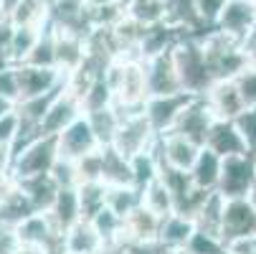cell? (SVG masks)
Here are the masks:
<instances>
[{
  "instance_id": "6da1fadb",
  "label": "cell",
  "mask_w": 256,
  "mask_h": 254,
  "mask_svg": "<svg viewBox=\"0 0 256 254\" xmlns=\"http://www.w3.org/2000/svg\"><path fill=\"white\" fill-rule=\"evenodd\" d=\"M104 79L114 94V107L122 115L142 110L144 102L150 99L148 71L142 59H114L106 66Z\"/></svg>"
},
{
  "instance_id": "7a4b0ae2",
  "label": "cell",
  "mask_w": 256,
  "mask_h": 254,
  "mask_svg": "<svg viewBox=\"0 0 256 254\" xmlns=\"http://www.w3.org/2000/svg\"><path fill=\"white\" fill-rule=\"evenodd\" d=\"M172 61L180 77V87L190 97H206V92L216 84V77L208 66L198 36H182L172 46Z\"/></svg>"
},
{
  "instance_id": "3957f363",
  "label": "cell",
  "mask_w": 256,
  "mask_h": 254,
  "mask_svg": "<svg viewBox=\"0 0 256 254\" xmlns=\"http://www.w3.org/2000/svg\"><path fill=\"white\" fill-rule=\"evenodd\" d=\"M198 39H200L203 54L208 59V66L213 71L216 82H221V79H236L241 71L251 64L246 46L226 39V36L218 33L216 28L208 31V33H203V36H198Z\"/></svg>"
},
{
  "instance_id": "277c9868",
  "label": "cell",
  "mask_w": 256,
  "mask_h": 254,
  "mask_svg": "<svg viewBox=\"0 0 256 254\" xmlns=\"http://www.w3.org/2000/svg\"><path fill=\"white\" fill-rule=\"evenodd\" d=\"M58 160V142L56 137H36L28 145L16 150V160H13V178L16 180H28V178H38V175H48L54 170Z\"/></svg>"
},
{
  "instance_id": "5b68a950",
  "label": "cell",
  "mask_w": 256,
  "mask_h": 254,
  "mask_svg": "<svg viewBox=\"0 0 256 254\" xmlns=\"http://www.w3.org/2000/svg\"><path fill=\"white\" fill-rule=\"evenodd\" d=\"M158 142V132L152 130V125L148 122L142 110L137 112H127L122 115V122H120V130L114 135V142L109 148H114L122 158L132 160L137 158L140 153H148L155 148Z\"/></svg>"
},
{
  "instance_id": "8992f818",
  "label": "cell",
  "mask_w": 256,
  "mask_h": 254,
  "mask_svg": "<svg viewBox=\"0 0 256 254\" xmlns=\"http://www.w3.org/2000/svg\"><path fill=\"white\" fill-rule=\"evenodd\" d=\"M256 186V153H244L224 160L218 188L226 198H248Z\"/></svg>"
},
{
  "instance_id": "52a82bcc",
  "label": "cell",
  "mask_w": 256,
  "mask_h": 254,
  "mask_svg": "<svg viewBox=\"0 0 256 254\" xmlns=\"http://www.w3.org/2000/svg\"><path fill=\"white\" fill-rule=\"evenodd\" d=\"M216 31L224 33L226 39L246 46L251 36L256 33V3L246 0H228L224 13L216 21Z\"/></svg>"
},
{
  "instance_id": "ba28073f",
  "label": "cell",
  "mask_w": 256,
  "mask_h": 254,
  "mask_svg": "<svg viewBox=\"0 0 256 254\" xmlns=\"http://www.w3.org/2000/svg\"><path fill=\"white\" fill-rule=\"evenodd\" d=\"M155 155L160 160L162 168H175V170H186L190 173L198 155H200V145L188 140V137H182L178 132H165V135H158V142H155Z\"/></svg>"
},
{
  "instance_id": "9c48e42d",
  "label": "cell",
  "mask_w": 256,
  "mask_h": 254,
  "mask_svg": "<svg viewBox=\"0 0 256 254\" xmlns=\"http://www.w3.org/2000/svg\"><path fill=\"white\" fill-rule=\"evenodd\" d=\"M56 142H58V158L61 160H71V163H76V160L102 150V145H99V140H96V135H94V130H92L89 120H86V115H82L74 125H68L56 137Z\"/></svg>"
},
{
  "instance_id": "30bf717a",
  "label": "cell",
  "mask_w": 256,
  "mask_h": 254,
  "mask_svg": "<svg viewBox=\"0 0 256 254\" xmlns=\"http://www.w3.org/2000/svg\"><path fill=\"white\" fill-rule=\"evenodd\" d=\"M18 69V87H20V102L23 99H36L44 94H54L64 89L66 77L58 69L51 66H33V64H20Z\"/></svg>"
},
{
  "instance_id": "8fae6325",
  "label": "cell",
  "mask_w": 256,
  "mask_h": 254,
  "mask_svg": "<svg viewBox=\"0 0 256 254\" xmlns=\"http://www.w3.org/2000/svg\"><path fill=\"white\" fill-rule=\"evenodd\" d=\"M196 97L180 92V94H168V97H150L148 102H144L142 112L144 117H148V122L152 125V130L158 135H165L175 127V122L180 120L182 110L193 102Z\"/></svg>"
},
{
  "instance_id": "7c38bea8",
  "label": "cell",
  "mask_w": 256,
  "mask_h": 254,
  "mask_svg": "<svg viewBox=\"0 0 256 254\" xmlns=\"http://www.w3.org/2000/svg\"><path fill=\"white\" fill-rule=\"evenodd\" d=\"M160 226L162 219L155 216L148 206H137L127 219H124V229H122V244L127 249H137V246H152L160 239Z\"/></svg>"
},
{
  "instance_id": "4fadbf2b",
  "label": "cell",
  "mask_w": 256,
  "mask_h": 254,
  "mask_svg": "<svg viewBox=\"0 0 256 254\" xmlns=\"http://www.w3.org/2000/svg\"><path fill=\"white\" fill-rule=\"evenodd\" d=\"M244 236H256V208L248 198H228L221 224V241H234Z\"/></svg>"
},
{
  "instance_id": "5bb4252c",
  "label": "cell",
  "mask_w": 256,
  "mask_h": 254,
  "mask_svg": "<svg viewBox=\"0 0 256 254\" xmlns=\"http://www.w3.org/2000/svg\"><path fill=\"white\" fill-rule=\"evenodd\" d=\"M82 115H84L82 102L71 94V92L66 89V84H64V89L58 92V97L54 99V104L48 107V112H46V117H44L38 132L46 135V137H58L68 125H74Z\"/></svg>"
},
{
  "instance_id": "9a60e30c",
  "label": "cell",
  "mask_w": 256,
  "mask_h": 254,
  "mask_svg": "<svg viewBox=\"0 0 256 254\" xmlns=\"http://www.w3.org/2000/svg\"><path fill=\"white\" fill-rule=\"evenodd\" d=\"M213 122H216V117H213V112H210V107L206 104V99H203V97H196V99L186 107V110H182V115H180V120L175 122L172 132H178V135H182V137L198 142L200 148H203L206 140H208V132H210V127H213Z\"/></svg>"
},
{
  "instance_id": "2e32d148",
  "label": "cell",
  "mask_w": 256,
  "mask_h": 254,
  "mask_svg": "<svg viewBox=\"0 0 256 254\" xmlns=\"http://www.w3.org/2000/svg\"><path fill=\"white\" fill-rule=\"evenodd\" d=\"M144 71H148V92L150 97H168V94H180V77L172 61V54H162L155 59L144 61Z\"/></svg>"
},
{
  "instance_id": "e0dca14e",
  "label": "cell",
  "mask_w": 256,
  "mask_h": 254,
  "mask_svg": "<svg viewBox=\"0 0 256 254\" xmlns=\"http://www.w3.org/2000/svg\"><path fill=\"white\" fill-rule=\"evenodd\" d=\"M206 104L210 107V112L216 120H236L244 110H246V104L234 84V79H221V82H216L208 92H206Z\"/></svg>"
},
{
  "instance_id": "ac0fdd59",
  "label": "cell",
  "mask_w": 256,
  "mask_h": 254,
  "mask_svg": "<svg viewBox=\"0 0 256 254\" xmlns=\"http://www.w3.org/2000/svg\"><path fill=\"white\" fill-rule=\"evenodd\" d=\"M16 231H18V239L23 244H41V246H48L51 251L61 254V234L54 226V221L48 219L46 211L30 213Z\"/></svg>"
},
{
  "instance_id": "d6986e66",
  "label": "cell",
  "mask_w": 256,
  "mask_h": 254,
  "mask_svg": "<svg viewBox=\"0 0 256 254\" xmlns=\"http://www.w3.org/2000/svg\"><path fill=\"white\" fill-rule=\"evenodd\" d=\"M203 148L213 150L218 158H234V155H244V153H251L246 148V142L241 137V132L236 130L234 120H216L210 132H208V140Z\"/></svg>"
},
{
  "instance_id": "ffe728a7",
  "label": "cell",
  "mask_w": 256,
  "mask_h": 254,
  "mask_svg": "<svg viewBox=\"0 0 256 254\" xmlns=\"http://www.w3.org/2000/svg\"><path fill=\"white\" fill-rule=\"evenodd\" d=\"M165 23H170L186 36L208 33L198 13V0H165Z\"/></svg>"
},
{
  "instance_id": "44dd1931",
  "label": "cell",
  "mask_w": 256,
  "mask_h": 254,
  "mask_svg": "<svg viewBox=\"0 0 256 254\" xmlns=\"http://www.w3.org/2000/svg\"><path fill=\"white\" fill-rule=\"evenodd\" d=\"M46 213H48V219L54 221V226L58 229L61 236H64L71 226H76L79 221H84L76 188H61L58 196H56V201H54V206H51Z\"/></svg>"
},
{
  "instance_id": "7402d4cb",
  "label": "cell",
  "mask_w": 256,
  "mask_h": 254,
  "mask_svg": "<svg viewBox=\"0 0 256 254\" xmlns=\"http://www.w3.org/2000/svg\"><path fill=\"white\" fill-rule=\"evenodd\" d=\"M182 36L186 33H180L170 23H158V26L144 28L142 44H140V59L148 61V59H155V56H162V54L172 51V46L182 39Z\"/></svg>"
},
{
  "instance_id": "603a6c76",
  "label": "cell",
  "mask_w": 256,
  "mask_h": 254,
  "mask_svg": "<svg viewBox=\"0 0 256 254\" xmlns=\"http://www.w3.org/2000/svg\"><path fill=\"white\" fill-rule=\"evenodd\" d=\"M196 231H198L196 219H190L186 213H170L168 219H162L158 244L162 249H186L196 236Z\"/></svg>"
},
{
  "instance_id": "cb8c5ba5",
  "label": "cell",
  "mask_w": 256,
  "mask_h": 254,
  "mask_svg": "<svg viewBox=\"0 0 256 254\" xmlns=\"http://www.w3.org/2000/svg\"><path fill=\"white\" fill-rule=\"evenodd\" d=\"M102 246L104 241L92 221H79L61 236V254H96Z\"/></svg>"
},
{
  "instance_id": "d4e9b609",
  "label": "cell",
  "mask_w": 256,
  "mask_h": 254,
  "mask_svg": "<svg viewBox=\"0 0 256 254\" xmlns=\"http://www.w3.org/2000/svg\"><path fill=\"white\" fill-rule=\"evenodd\" d=\"M20 191L26 193V198L30 201V206L36 211H48L61 191V186L54 180V175H38V178H28V180H18Z\"/></svg>"
},
{
  "instance_id": "484cf974",
  "label": "cell",
  "mask_w": 256,
  "mask_h": 254,
  "mask_svg": "<svg viewBox=\"0 0 256 254\" xmlns=\"http://www.w3.org/2000/svg\"><path fill=\"white\" fill-rule=\"evenodd\" d=\"M16 28H36L44 31L51 23V6L46 0H23V3L8 16Z\"/></svg>"
},
{
  "instance_id": "4316f807",
  "label": "cell",
  "mask_w": 256,
  "mask_h": 254,
  "mask_svg": "<svg viewBox=\"0 0 256 254\" xmlns=\"http://www.w3.org/2000/svg\"><path fill=\"white\" fill-rule=\"evenodd\" d=\"M104 155V165H102V183L106 188L114 186H134L132 178V165L127 158H122L114 148H102Z\"/></svg>"
},
{
  "instance_id": "83f0119b",
  "label": "cell",
  "mask_w": 256,
  "mask_h": 254,
  "mask_svg": "<svg viewBox=\"0 0 256 254\" xmlns=\"http://www.w3.org/2000/svg\"><path fill=\"white\" fill-rule=\"evenodd\" d=\"M221 168H224V158H218L213 150L203 148L193 170H190V178L193 183L203 191H216L218 188V180H221Z\"/></svg>"
},
{
  "instance_id": "f1b7e54d",
  "label": "cell",
  "mask_w": 256,
  "mask_h": 254,
  "mask_svg": "<svg viewBox=\"0 0 256 254\" xmlns=\"http://www.w3.org/2000/svg\"><path fill=\"white\" fill-rule=\"evenodd\" d=\"M86 120H89V125H92V130H94V135H96L99 145H102V148H109V145L114 142L117 130H120L122 112L112 104V107H106V110L89 112V115H86Z\"/></svg>"
},
{
  "instance_id": "f546056e",
  "label": "cell",
  "mask_w": 256,
  "mask_h": 254,
  "mask_svg": "<svg viewBox=\"0 0 256 254\" xmlns=\"http://www.w3.org/2000/svg\"><path fill=\"white\" fill-rule=\"evenodd\" d=\"M76 193H79L84 221H92L102 208H106V186L102 183V180H86V183H79Z\"/></svg>"
},
{
  "instance_id": "4dcf8cb0",
  "label": "cell",
  "mask_w": 256,
  "mask_h": 254,
  "mask_svg": "<svg viewBox=\"0 0 256 254\" xmlns=\"http://www.w3.org/2000/svg\"><path fill=\"white\" fill-rule=\"evenodd\" d=\"M142 206V191L137 186H114L106 188V208L114 211L120 219H127V216Z\"/></svg>"
},
{
  "instance_id": "1f68e13d",
  "label": "cell",
  "mask_w": 256,
  "mask_h": 254,
  "mask_svg": "<svg viewBox=\"0 0 256 254\" xmlns=\"http://www.w3.org/2000/svg\"><path fill=\"white\" fill-rule=\"evenodd\" d=\"M142 206H148L155 216H160V219H168L170 213H175V198L160 178L152 180V183L142 191Z\"/></svg>"
},
{
  "instance_id": "d6a6232c",
  "label": "cell",
  "mask_w": 256,
  "mask_h": 254,
  "mask_svg": "<svg viewBox=\"0 0 256 254\" xmlns=\"http://www.w3.org/2000/svg\"><path fill=\"white\" fill-rule=\"evenodd\" d=\"M46 31V28H44ZM44 31H36V28H16L13 31V39H10V49H8V64L10 66H20L28 61L30 51L38 44L41 33Z\"/></svg>"
},
{
  "instance_id": "836d02e7",
  "label": "cell",
  "mask_w": 256,
  "mask_h": 254,
  "mask_svg": "<svg viewBox=\"0 0 256 254\" xmlns=\"http://www.w3.org/2000/svg\"><path fill=\"white\" fill-rule=\"evenodd\" d=\"M124 8L127 16L144 28L165 23V0H130Z\"/></svg>"
},
{
  "instance_id": "e575fe53",
  "label": "cell",
  "mask_w": 256,
  "mask_h": 254,
  "mask_svg": "<svg viewBox=\"0 0 256 254\" xmlns=\"http://www.w3.org/2000/svg\"><path fill=\"white\" fill-rule=\"evenodd\" d=\"M130 165H132V178H134V186L140 188V191H144L152 180H158L160 178V170H162V165H160V160H158V155H155V150H148V153H140L137 158H132L130 160Z\"/></svg>"
},
{
  "instance_id": "d590c367",
  "label": "cell",
  "mask_w": 256,
  "mask_h": 254,
  "mask_svg": "<svg viewBox=\"0 0 256 254\" xmlns=\"http://www.w3.org/2000/svg\"><path fill=\"white\" fill-rule=\"evenodd\" d=\"M0 97L18 104L20 102V87H18V69L10 64H0Z\"/></svg>"
},
{
  "instance_id": "8d00e7d4",
  "label": "cell",
  "mask_w": 256,
  "mask_h": 254,
  "mask_svg": "<svg viewBox=\"0 0 256 254\" xmlns=\"http://www.w3.org/2000/svg\"><path fill=\"white\" fill-rule=\"evenodd\" d=\"M234 84H236V89H238V94L246 104V110L248 107H256V69L251 64L234 79Z\"/></svg>"
},
{
  "instance_id": "74e56055",
  "label": "cell",
  "mask_w": 256,
  "mask_h": 254,
  "mask_svg": "<svg viewBox=\"0 0 256 254\" xmlns=\"http://www.w3.org/2000/svg\"><path fill=\"white\" fill-rule=\"evenodd\" d=\"M236 130L241 132L246 148L251 153H256V107H248V110H244L236 120H234Z\"/></svg>"
},
{
  "instance_id": "f35d334b",
  "label": "cell",
  "mask_w": 256,
  "mask_h": 254,
  "mask_svg": "<svg viewBox=\"0 0 256 254\" xmlns=\"http://www.w3.org/2000/svg\"><path fill=\"white\" fill-rule=\"evenodd\" d=\"M226 3L228 0H198V13H200V21H203L206 31L216 28V21H218V16L224 13Z\"/></svg>"
},
{
  "instance_id": "ab89813d",
  "label": "cell",
  "mask_w": 256,
  "mask_h": 254,
  "mask_svg": "<svg viewBox=\"0 0 256 254\" xmlns=\"http://www.w3.org/2000/svg\"><path fill=\"white\" fill-rule=\"evenodd\" d=\"M18 137H20V117L18 112H8L6 117H0V142L6 145H18Z\"/></svg>"
},
{
  "instance_id": "60d3db41",
  "label": "cell",
  "mask_w": 256,
  "mask_h": 254,
  "mask_svg": "<svg viewBox=\"0 0 256 254\" xmlns=\"http://www.w3.org/2000/svg\"><path fill=\"white\" fill-rule=\"evenodd\" d=\"M20 246V239H18V231L16 229H6L0 226V254H16Z\"/></svg>"
},
{
  "instance_id": "b9f144b4",
  "label": "cell",
  "mask_w": 256,
  "mask_h": 254,
  "mask_svg": "<svg viewBox=\"0 0 256 254\" xmlns=\"http://www.w3.org/2000/svg\"><path fill=\"white\" fill-rule=\"evenodd\" d=\"M226 254H256V236L226 241Z\"/></svg>"
},
{
  "instance_id": "7bdbcfd3",
  "label": "cell",
  "mask_w": 256,
  "mask_h": 254,
  "mask_svg": "<svg viewBox=\"0 0 256 254\" xmlns=\"http://www.w3.org/2000/svg\"><path fill=\"white\" fill-rule=\"evenodd\" d=\"M13 160H16V148L13 145L0 142V175L13 170Z\"/></svg>"
},
{
  "instance_id": "ee69618b",
  "label": "cell",
  "mask_w": 256,
  "mask_h": 254,
  "mask_svg": "<svg viewBox=\"0 0 256 254\" xmlns=\"http://www.w3.org/2000/svg\"><path fill=\"white\" fill-rule=\"evenodd\" d=\"M16 254H56V251H51L48 246H41V244H23L20 241Z\"/></svg>"
},
{
  "instance_id": "f6af8a7d",
  "label": "cell",
  "mask_w": 256,
  "mask_h": 254,
  "mask_svg": "<svg viewBox=\"0 0 256 254\" xmlns=\"http://www.w3.org/2000/svg\"><path fill=\"white\" fill-rule=\"evenodd\" d=\"M20 3L23 0H3V3H0V18H8Z\"/></svg>"
},
{
  "instance_id": "bcb514c9",
  "label": "cell",
  "mask_w": 256,
  "mask_h": 254,
  "mask_svg": "<svg viewBox=\"0 0 256 254\" xmlns=\"http://www.w3.org/2000/svg\"><path fill=\"white\" fill-rule=\"evenodd\" d=\"M89 8H104V6H114V3H122V0H84Z\"/></svg>"
},
{
  "instance_id": "7dc6e473",
  "label": "cell",
  "mask_w": 256,
  "mask_h": 254,
  "mask_svg": "<svg viewBox=\"0 0 256 254\" xmlns=\"http://www.w3.org/2000/svg\"><path fill=\"white\" fill-rule=\"evenodd\" d=\"M13 110H16V104L0 97V117H6V115H8V112H13Z\"/></svg>"
},
{
  "instance_id": "c3c4849f",
  "label": "cell",
  "mask_w": 256,
  "mask_h": 254,
  "mask_svg": "<svg viewBox=\"0 0 256 254\" xmlns=\"http://www.w3.org/2000/svg\"><path fill=\"white\" fill-rule=\"evenodd\" d=\"M248 51V61H251V66L256 69V49H246Z\"/></svg>"
},
{
  "instance_id": "681fc988",
  "label": "cell",
  "mask_w": 256,
  "mask_h": 254,
  "mask_svg": "<svg viewBox=\"0 0 256 254\" xmlns=\"http://www.w3.org/2000/svg\"><path fill=\"white\" fill-rule=\"evenodd\" d=\"M248 201H251V206L256 208V186L251 188V193H248Z\"/></svg>"
},
{
  "instance_id": "f907efd6",
  "label": "cell",
  "mask_w": 256,
  "mask_h": 254,
  "mask_svg": "<svg viewBox=\"0 0 256 254\" xmlns=\"http://www.w3.org/2000/svg\"><path fill=\"white\" fill-rule=\"evenodd\" d=\"M246 3H256V0H246Z\"/></svg>"
},
{
  "instance_id": "816d5d0a",
  "label": "cell",
  "mask_w": 256,
  "mask_h": 254,
  "mask_svg": "<svg viewBox=\"0 0 256 254\" xmlns=\"http://www.w3.org/2000/svg\"><path fill=\"white\" fill-rule=\"evenodd\" d=\"M122 3H124V6H127V3H130V0H122Z\"/></svg>"
},
{
  "instance_id": "f5cc1de1",
  "label": "cell",
  "mask_w": 256,
  "mask_h": 254,
  "mask_svg": "<svg viewBox=\"0 0 256 254\" xmlns=\"http://www.w3.org/2000/svg\"><path fill=\"white\" fill-rule=\"evenodd\" d=\"M46 3H48V6H51V3H54V0H46Z\"/></svg>"
},
{
  "instance_id": "db71d44e",
  "label": "cell",
  "mask_w": 256,
  "mask_h": 254,
  "mask_svg": "<svg viewBox=\"0 0 256 254\" xmlns=\"http://www.w3.org/2000/svg\"><path fill=\"white\" fill-rule=\"evenodd\" d=\"M0 3H3V0H0Z\"/></svg>"
},
{
  "instance_id": "11a10c76",
  "label": "cell",
  "mask_w": 256,
  "mask_h": 254,
  "mask_svg": "<svg viewBox=\"0 0 256 254\" xmlns=\"http://www.w3.org/2000/svg\"><path fill=\"white\" fill-rule=\"evenodd\" d=\"M127 254H130V251H127Z\"/></svg>"
}]
</instances>
